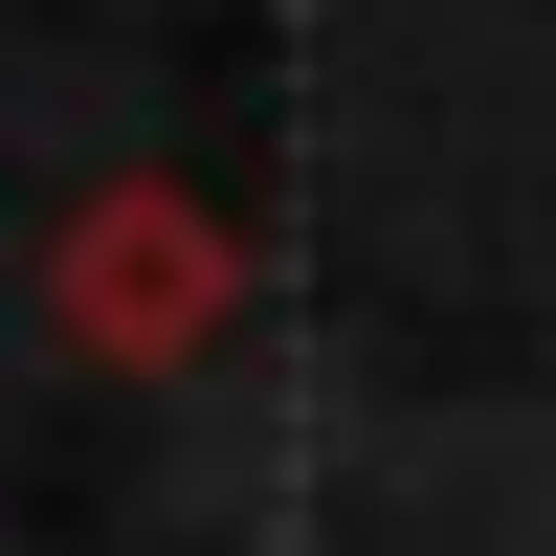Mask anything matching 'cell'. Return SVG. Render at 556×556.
Segmentation results:
<instances>
[{"label":"cell","mask_w":556,"mask_h":556,"mask_svg":"<svg viewBox=\"0 0 556 556\" xmlns=\"http://www.w3.org/2000/svg\"><path fill=\"white\" fill-rule=\"evenodd\" d=\"M45 312H67V356H112V379H178V356L245 334V223H223L201 178H112V201L45 245Z\"/></svg>","instance_id":"cell-1"}]
</instances>
